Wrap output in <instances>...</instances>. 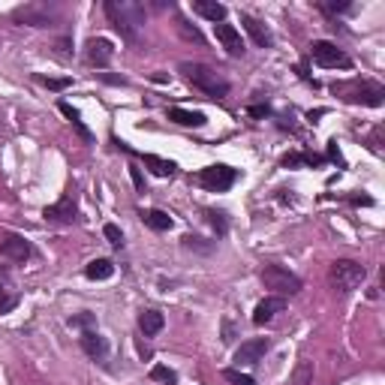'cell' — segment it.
Returning a JSON list of instances; mask_svg holds the SVG:
<instances>
[{"instance_id":"obj_7","label":"cell","mask_w":385,"mask_h":385,"mask_svg":"<svg viewBox=\"0 0 385 385\" xmlns=\"http://www.w3.org/2000/svg\"><path fill=\"white\" fill-rule=\"evenodd\" d=\"M310 58H313L319 67H325V69H350L352 67V60L346 58V54L337 49L334 42H325V40H316L313 45H310Z\"/></svg>"},{"instance_id":"obj_30","label":"cell","mask_w":385,"mask_h":385,"mask_svg":"<svg viewBox=\"0 0 385 385\" xmlns=\"http://www.w3.org/2000/svg\"><path fill=\"white\" fill-rule=\"evenodd\" d=\"M18 304V295H9V292L0 286V313H9V310H15Z\"/></svg>"},{"instance_id":"obj_19","label":"cell","mask_w":385,"mask_h":385,"mask_svg":"<svg viewBox=\"0 0 385 385\" xmlns=\"http://www.w3.org/2000/svg\"><path fill=\"white\" fill-rule=\"evenodd\" d=\"M163 325H166V319H163L160 310H142L139 313V328L145 337H154L163 331Z\"/></svg>"},{"instance_id":"obj_3","label":"cell","mask_w":385,"mask_h":385,"mask_svg":"<svg viewBox=\"0 0 385 385\" xmlns=\"http://www.w3.org/2000/svg\"><path fill=\"white\" fill-rule=\"evenodd\" d=\"M13 22L15 24H27V27H54L60 22V6L36 0V3H24L13 9Z\"/></svg>"},{"instance_id":"obj_2","label":"cell","mask_w":385,"mask_h":385,"mask_svg":"<svg viewBox=\"0 0 385 385\" xmlns=\"http://www.w3.org/2000/svg\"><path fill=\"white\" fill-rule=\"evenodd\" d=\"M178 69L184 72L190 85H192V88H199L202 94H208V97H214V99H223V97L229 94V81H226L223 76H220L217 69L205 67V63H190V60H184Z\"/></svg>"},{"instance_id":"obj_34","label":"cell","mask_w":385,"mask_h":385,"mask_svg":"<svg viewBox=\"0 0 385 385\" xmlns=\"http://www.w3.org/2000/svg\"><path fill=\"white\" fill-rule=\"evenodd\" d=\"M130 175H133V184L139 187V190H145V178H142V172L136 169V166H130Z\"/></svg>"},{"instance_id":"obj_28","label":"cell","mask_w":385,"mask_h":385,"mask_svg":"<svg viewBox=\"0 0 385 385\" xmlns=\"http://www.w3.org/2000/svg\"><path fill=\"white\" fill-rule=\"evenodd\" d=\"M223 379L232 382V385H256L253 377H247V373H241L238 368H226V370H223Z\"/></svg>"},{"instance_id":"obj_8","label":"cell","mask_w":385,"mask_h":385,"mask_svg":"<svg viewBox=\"0 0 385 385\" xmlns=\"http://www.w3.org/2000/svg\"><path fill=\"white\" fill-rule=\"evenodd\" d=\"M199 181H202V187H208V190H214V192H223V190H229L238 181V172L232 166H223V163H217V166L202 169L199 172Z\"/></svg>"},{"instance_id":"obj_23","label":"cell","mask_w":385,"mask_h":385,"mask_svg":"<svg viewBox=\"0 0 385 385\" xmlns=\"http://www.w3.org/2000/svg\"><path fill=\"white\" fill-rule=\"evenodd\" d=\"M145 223H148L154 232H169V229H172V217L166 214V211L154 208V211H148V214H145Z\"/></svg>"},{"instance_id":"obj_12","label":"cell","mask_w":385,"mask_h":385,"mask_svg":"<svg viewBox=\"0 0 385 385\" xmlns=\"http://www.w3.org/2000/svg\"><path fill=\"white\" fill-rule=\"evenodd\" d=\"M0 253H3L6 259H13V262H24V259H31V256H33L31 244H27L22 235H3V238H0Z\"/></svg>"},{"instance_id":"obj_21","label":"cell","mask_w":385,"mask_h":385,"mask_svg":"<svg viewBox=\"0 0 385 385\" xmlns=\"http://www.w3.org/2000/svg\"><path fill=\"white\" fill-rule=\"evenodd\" d=\"M289 385H313V361L301 359L289 377Z\"/></svg>"},{"instance_id":"obj_5","label":"cell","mask_w":385,"mask_h":385,"mask_svg":"<svg viewBox=\"0 0 385 385\" xmlns=\"http://www.w3.org/2000/svg\"><path fill=\"white\" fill-rule=\"evenodd\" d=\"M262 283L268 289L277 292L280 298L283 295H298L301 286H304L298 274H292L289 268H283V265H265V268H262Z\"/></svg>"},{"instance_id":"obj_20","label":"cell","mask_w":385,"mask_h":385,"mask_svg":"<svg viewBox=\"0 0 385 385\" xmlns=\"http://www.w3.org/2000/svg\"><path fill=\"white\" fill-rule=\"evenodd\" d=\"M142 160H145V166H148L157 178H169V175H175V169H178L172 160H163V157H157V154H145Z\"/></svg>"},{"instance_id":"obj_27","label":"cell","mask_w":385,"mask_h":385,"mask_svg":"<svg viewBox=\"0 0 385 385\" xmlns=\"http://www.w3.org/2000/svg\"><path fill=\"white\" fill-rule=\"evenodd\" d=\"M178 31H181V36H184V40H190V42H196V45H202L205 42V36L199 33V27H190L184 18H178Z\"/></svg>"},{"instance_id":"obj_18","label":"cell","mask_w":385,"mask_h":385,"mask_svg":"<svg viewBox=\"0 0 385 385\" xmlns=\"http://www.w3.org/2000/svg\"><path fill=\"white\" fill-rule=\"evenodd\" d=\"M241 24H244V31L253 36V42L259 45V49H268V45H271V33H268V27H265L262 22H256L253 15H241Z\"/></svg>"},{"instance_id":"obj_6","label":"cell","mask_w":385,"mask_h":385,"mask_svg":"<svg viewBox=\"0 0 385 385\" xmlns=\"http://www.w3.org/2000/svg\"><path fill=\"white\" fill-rule=\"evenodd\" d=\"M334 94H341L346 103H364V106H382V88L379 85H368V81H341L331 88Z\"/></svg>"},{"instance_id":"obj_17","label":"cell","mask_w":385,"mask_h":385,"mask_svg":"<svg viewBox=\"0 0 385 385\" xmlns=\"http://www.w3.org/2000/svg\"><path fill=\"white\" fill-rule=\"evenodd\" d=\"M166 115H169V121H175L181 126H205L208 124V117L202 112H190V108H181V106H172Z\"/></svg>"},{"instance_id":"obj_9","label":"cell","mask_w":385,"mask_h":385,"mask_svg":"<svg viewBox=\"0 0 385 385\" xmlns=\"http://www.w3.org/2000/svg\"><path fill=\"white\" fill-rule=\"evenodd\" d=\"M268 346H271L268 337H253V341H244L235 350V364H238V368H253V364H259L265 359Z\"/></svg>"},{"instance_id":"obj_33","label":"cell","mask_w":385,"mask_h":385,"mask_svg":"<svg viewBox=\"0 0 385 385\" xmlns=\"http://www.w3.org/2000/svg\"><path fill=\"white\" fill-rule=\"evenodd\" d=\"M184 247H190V250L196 247V250H202V253H208V250H211V244H202V238H192V235L184 238Z\"/></svg>"},{"instance_id":"obj_1","label":"cell","mask_w":385,"mask_h":385,"mask_svg":"<svg viewBox=\"0 0 385 385\" xmlns=\"http://www.w3.org/2000/svg\"><path fill=\"white\" fill-rule=\"evenodd\" d=\"M106 15L126 42H139V31L145 27V6L139 0H108Z\"/></svg>"},{"instance_id":"obj_35","label":"cell","mask_w":385,"mask_h":385,"mask_svg":"<svg viewBox=\"0 0 385 385\" xmlns=\"http://www.w3.org/2000/svg\"><path fill=\"white\" fill-rule=\"evenodd\" d=\"M90 322H94V316H90V313H85V316H76V319H72V325H90Z\"/></svg>"},{"instance_id":"obj_16","label":"cell","mask_w":385,"mask_h":385,"mask_svg":"<svg viewBox=\"0 0 385 385\" xmlns=\"http://www.w3.org/2000/svg\"><path fill=\"white\" fill-rule=\"evenodd\" d=\"M81 350H85L90 359L103 361L108 355V343H106V337H99L97 331H85V334H81Z\"/></svg>"},{"instance_id":"obj_26","label":"cell","mask_w":385,"mask_h":385,"mask_svg":"<svg viewBox=\"0 0 385 385\" xmlns=\"http://www.w3.org/2000/svg\"><path fill=\"white\" fill-rule=\"evenodd\" d=\"M60 112H63V115H67V117H69V121H72V124H76V130H79L81 136H85V139H90V130H88V126H85V124H81V115L76 112V108H72V106H67V103H60Z\"/></svg>"},{"instance_id":"obj_13","label":"cell","mask_w":385,"mask_h":385,"mask_svg":"<svg viewBox=\"0 0 385 385\" xmlns=\"http://www.w3.org/2000/svg\"><path fill=\"white\" fill-rule=\"evenodd\" d=\"M286 310V298H280V295H271V298H265V301H259L256 304V310H253V322L256 325H265V322H271L277 313H283Z\"/></svg>"},{"instance_id":"obj_14","label":"cell","mask_w":385,"mask_h":385,"mask_svg":"<svg viewBox=\"0 0 385 385\" xmlns=\"http://www.w3.org/2000/svg\"><path fill=\"white\" fill-rule=\"evenodd\" d=\"M112 42L103 40V36H97V40H90L88 42V60L94 63V67H108V60H112Z\"/></svg>"},{"instance_id":"obj_24","label":"cell","mask_w":385,"mask_h":385,"mask_svg":"<svg viewBox=\"0 0 385 385\" xmlns=\"http://www.w3.org/2000/svg\"><path fill=\"white\" fill-rule=\"evenodd\" d=\"M151 379L154 382H163V385H178V373L166 368V364H154L151 368Z\"/></svg>"},{"instance_id":"obj_22","label":"cell","mask_w":385,"mask_h":385,"mask_svg":"<svg viewBox=\"0 0 385 385\" xmlns=\"http://www.w3.org/2000/svg\"><path fill=\"white\" fill-rule=\"evenodd\" d=\"M85 274H88V280H108L115 274V265L108 262V259H94L85 268Z\"/></svg>"},{"instance_id":"obj_31","label":"cell","mask_w":385,"mask_h":385,"mask_svg":"<svg viewBox=\"0 0 385 385\" xmlns=\"http://www.w3.org/2000/svg\"><path fill=\"white\" fill-rule=\"evenodd\" d=\"M319 9H322V13H328V15H337V13H346V9H350V3H346V0H341V3H334V0H322V3H319Z\"/></svg>"},{"instance_id":"obj_32","label":"cell","mask_w":385,"mask_h":385,"mask_svg":"<svg viewBox=\"0 0 385 385\" xmlns=\"http://www.w3.org/2000/svg\"><path fill=\"white\" fill-rule=\"evenodd\" d=\"M208 220H211V223H214V229H217L220 235L226 232V220H223V214H217V211H208Z\"/></svg>"},{"instance_id":"obj_4","label":"cell","mask_w":385,"mask_h":385,"mask_svg":"<svg viewBox=\"0 0 385 385\" xmlns=\"http://www.w3.org/2000/svg\"><path fill=\"white\" fill-rule=\"evenodd\" d=\"M328 280H331V286L337 292H352L368 280V268L355 259H337L331 265V271H328Z\"/></svg>"},{"instance_id":"obj_11","label":"cell","mask_w":385,"mask_h":385,"mask_svg":"<svg viewBox=\"0 0 385 385\" xmlns=\"http://www.w3.org/2000/svg\"><path fill=\"white\" fill-rule=\"evenodd\" d=\"M42 217L49 220V223H63V226H69L72 220H76V199H72V192H67L58 205H49L42 211Z\"/></svg>"},{"instance_id":"obj_15","label":"cell","mask_w":385,"mask_h":385,"mask_svg":"<svg viewBox=\"0 0 385 385\" xmlns=\"http://www.w3.org/2000/svg\"><path fill=\"white\" fill-rule=\"evenodd\" d=\"M192 13L208 18V22H214V24L226 22V6L217 3V0H192Z\"/></svg>"},{"instance_id":"obj_10","label":"cell","mask_w":385,"mask_h":385,"mask_svg":"<svg viewBox=\"0 0 385 385\" xmlns=\"http://www.w3.org/2000/svg\"><path fill=\"white\" fill-rule=\"evenodd\" d=\"M214 33H217V42L226 49V54H232V58H241L244 54V40H241V33H238L235 24L220 22V24H214Z\"/></svg>"},{"instance_id":"obj_37","label":"cell","mask_w":385,"mask_h":385,"mask_svg":"<svg viewBox=\"0 0 385 385\" xmlns=\"http://www.w3.org/2000/svg\"><path fill=\"white\" fill-rule=\"evenodd\" d=\"M328 151H331V157H334V160H341V151H337V142H331V148H328Z\"/></svg>"},{"instance_id":"obj_36","label":"cell","mask_w":385,"mask_h":385,"mask_svg":"<svg viewBox=\"0 0 385 385\" xmlns=\"http://www.w3.org/2000/svg\"><path fill=\"white\" fill-rule=\"evenodd\" d=\"M250 115H253V117H265V115H268V106H253Z\"/></svg>"},{"instance_id":"obj_29","label":"cell","mask_w":385,"mask_h":385,"mask_svg":"<svg viewBox=\"0 0 385 385\" xmlns=\"http://www.w3.org/2000/svg\"><path fill=\"white\" fill-rule=\"evenodd\" d=\"M103 232H106V238H108V244H112V247H124V235H121V229H117L115 223H106Z\"/></svg>"},{"instance_id":"obj_25","label":"cell","mask_w":385,"mask_h":385,"mask_svg":"<svg viewBox=\"0 0 385 385\" xmlns=\"http://www.w3.org/2000/svg\"><path fill=\"white\" fill-rule=\"evenodd\" d=\"M36 81H40V85L42 88H49V90H67L69 85H72V81L69 79H51V76H42V72H36V76H33Z\"/></svg>"}]
</instances>
